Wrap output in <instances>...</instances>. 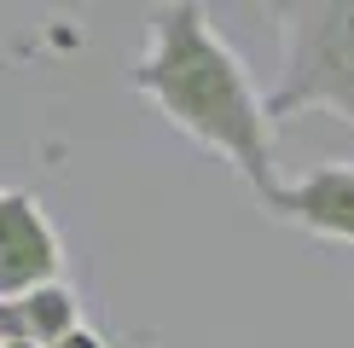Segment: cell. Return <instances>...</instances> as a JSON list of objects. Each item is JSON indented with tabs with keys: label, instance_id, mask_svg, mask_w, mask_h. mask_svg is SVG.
Returning a JSON list of instances; mask_svg holds the SVG:
<instances>
[{
	"label": "cell",
	"instance_id": "obj_2",
	"mask_svg": "<svg viewBox=\"0 0 354 348\" xmlns=\"http://www.w3.org/2000/svg\"><path fill=\"white\" fill-rule=\"evenodd\" d=\"M279 18V76L268 122L337 116L354 128V0H290Z\"/></svg>",
	"mask_w": 354,
	"mask_h": 348
},
{
	"label": "cell",
	"instance_id": "obj_3",
	"mask_svg": "<svg viewBox=\"0 0 354 348\" xmlns=\"http://www.w3.org/2000/svg\"><path fill=\"white\" fill-rule=\"evenodd\" d=\"M41 284H64V238L35 192L0 186V302Z\"/></svg>",
	"mask_w": 354,
	"mask_h": 348
},
{
	"label": "cell",
	"instance_id": "obj_4",
	"mask_svg": "<svg viewBox=\"0 0 354 348\" xmlns=\"http://www.w3.org/2000/svg\"><path fill=\"white\" fill-rule=\"evenodd\" d=\"M261 209L285 226H302L326 244H348L354 250V163L331 157V163L308 168L302 180H279V192Z\"/></svg>",
	"mask_w": 354,
	"mask_h": 348
},
{
	"label": "cell",
	"instance_id": "obj_1",
	"mask_svg": "<svg viewBox=\"0 0 354 348\" xmlns=\"http://www.w3.org/2000/svg\"><path fill=\"white\" fill-rule=\"evenodd\" d=\"M128 87L151 99L169 128H180L186 139L232 163V174L256 192V203L279 192L268 93L256 87L250 64L232 52V41L209 23L198 0L157 6L145 18V47L128 70Z\"/></svg>",
	"mask_w": 354,
	"mask_h": 348
},
{
	"label": "cell",
	"instance_id": "obj_6",
	"mask_svg": "<svg viewBox=\"0 0 354 348\" xmlns=\"http://www.w3.org/2000/svg\"><path fill=\"white\" fill-rule=\"evenodd\" d=\"M58 348H105V337H99V331H76V337H64V342H58Z\"/></svg>",
	"mask_w": 354,
	"mask_h": 348
},
{
	"label": "cell",
	"instance_id": "obj_5",
	"mask_svg": "<svg viewBox=\"0 0 354 348\" xmlns=\"http://www.w3.org/2000/svg\"><path fill=\"white\" fill-rule=\"evenodd\" d=\"M82 331V296L70 284H41L0 302V348H58Z\"/></svg>",
	"mask_w": 354,
	"mask_h": 348
}]
</instances>
